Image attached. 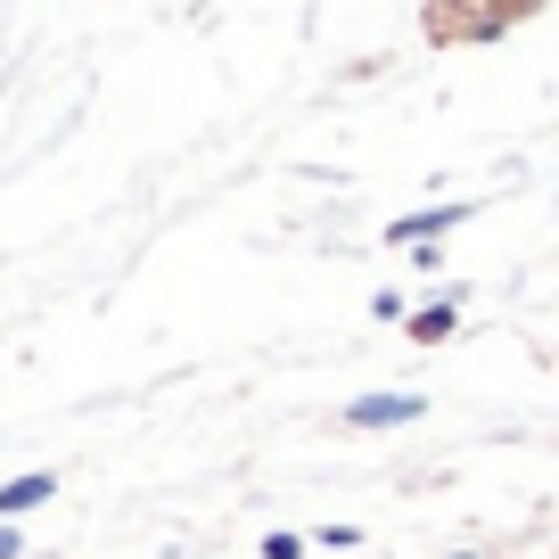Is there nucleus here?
<instances>
[{"label":"nucleus","instance_id":"nucleus-1","mask_svg":"<svg viewBox=\"0 0 559 559\" xmlns=\"http://www.w3.org/2000/svg\"><path fill=\"white\" fill-rule=\"evenodd\" d=\"M41 493H50V477H25V486L0 493V510H25V502H41Z\"/></svg>","mask_w":559,"mask_h":559}]
</instances>
